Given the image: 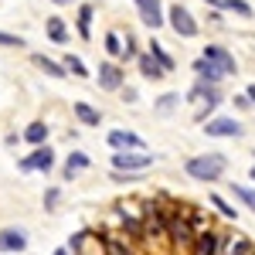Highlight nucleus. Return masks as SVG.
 Instances as JSON below:
<instances>
[{
  "label": "nucleus",
  "instance_id": "obj_1",
  "mask_svg": "<svg viewBox=\"0 0 255 255\" xmlns=\"http://www.w3.org/2000/svg\"><path fill=\"white\" fill-rule=\"evenodd\" d=\"M225 167H228V157H221V153H201V157H191L184 163L187 177H191V180H204V184L221 180Z\"/></svg>",
  "mask_w": 255,
  "mask_h": 255
},
{
  "label": "nucleus",
  "instance_id": "obj_2",
  "mask_svg": "<svg viewBox=\"0 0 255 255\" xmlns=\"http://www.w3.org/2000/svg\"><path fill=\"white\" fill-rule=\"evenodd\" d=\"M167 242H170L174 255L191 252V245H194V228H191V221L180 211H174V215L167 218Z\"/></svg>",
  "mask_w": 255,
  "mask_h": 255
},
{
  "label": "nucleus",
  "instance_id": "obj_3",
  "mask_svg": "<svg viewBox=\"0 0 255 255\" xmlns=\"http://www.w3.org/2000/svg\"><path fill=\"white\" fill-rule=\"evenodd\" d=\"M167 24L174 27L177 38H194V34H197V20H194V14H191L187 7H180V3H174V7L167 10Z\"/></svg>",
  "mask_w": 255,
  "mask_h": 255
},
{
  "label": "nucleus",
  "instance_id": "obj_4",
  "mask_svg": "<svg viewBox=\"0 0 255 255\" xmlns=\"http://www.w3.org/2000/svg\"><path fill=\"white\" fill-rule=\"evenodd\" d=\"M143 238H167V218L160 215L157 201L143 204Z\"/></svg>",
  "mask_w": 255,
  "mask_h": 255
},
{
  "label": "nucleus",
  "instance_id": "obj_5",
  "mask_svg": "<svg viewBox=\"0 0 255 255\" xmlns=\"http://www.w3.org/2000/svg\"><path fill=\"white\" fill-rule=\"evenodd\" d=\"M153 167V153L143 150H116L113 153V170H146Z\"/></svg>",
  "mask_w": 255,
  "mask_h": 255
},
{
  "label": "nucleus",
  "instance_id": "obj_6",
  "mask_svg": "<svg viewBox=\"0 0 255 255\" xmlns=\"http://www.w3.org/2000/svg\"><path fill=\"white\" fill-rule=\"evenodd\" d=\"M51 167H55V150H51L48 143H38V146H34V153H27V157L20 160V170H27V174H31V170L48 174Z\"/></svg>",
  "mask_w": 255,
  "mask_h": 255
},
{
  "label": "nucleus",
  "instance_id": "obj_7",
  "mask_svg": "<svg viewBox=\"0 0 255 255\" xmlns=\"http://www.w3.org/2000/svg\"><path fill=\"white\" fill-rule=\"evenodd\" d=\"M204 133H208V136H218V139H238L245 129H242L238 119H232V116H215V119H208Z\"/></svg>",
  "mask_w": 255,
  "mask_h": 255
},
{
  "label": "nucleus",
  "instance_id": "obj_8",
  "mask_svg": "<svg viewBox=\"0 0 255 255\" xmlns=\"http://www.w3.org/2000/svg\"><path fill=\"white\" fill-rule=\"evenodd\" d=\"M126 85V72H123V65L119 61H102L99 65V89H106V92H116Z\"/></svg>",
  "mask_w": 255,
  "mask_h": 255
},
{
  "label": "nucleus",
  "instance_id": "obj_9",
  "mask_svg": "<svg viewBox=\"0 0 255 255\" xmlns=\"http://www.w3.org/2000/svg\"><path fill=\"white\" fill-rule=\"evenodd\" d=\"M27 249V232L24 228H0V255H17Z\"/></svg>",
  "mask_w": 255,
  "mask_h": 255
},
{
  "label": "nucleus",
  "instance_id": "obj_10",
  "mask_svg": "<svg viewBox=\"0 0 255 255\" xmlns=\"http://www.w3.org/2000/svg\"><path fill=\"white\" fill-rule=\"evenodd\" d=\"M204 58H208V61H215V65L221 68V72H225V75H232V72H238L235 55H232L228 48H221V44H204Z\"/></svg>",
  "mask_w": 255,
  "mask_h": 255
},
{
  "label": "nucleus",
  "instance_id": "obj_11",
  "mask_svg": "<svg viewBox=\"0 0 255 255\" xmlns=\"http://www.w3.org/2000/svg\"><path fill=\"white\" fill-rule=\"evenodd\" d=\"M218 255H255V245L249 242V238H235L232 242V235H218Z\"/></svg>",
  "mask_w": 255,
  "mask_h": 255
},
{
  "label": "nucleus",
  "instance_id": "obj_12",
  "mask_svg": "<svg viewBox=\"0 0 255 255\" xmlns=\"http://www.w3.org/2000/svg\"><path fill=\"white\" fill-rule=\"evenodd\" d=\"M136 10H139V20L146 24V27H153L157 31L160 24H163V7H160V0H136Z\"/></svg>",
  "mask_w": 255,
  "mask_h": 255
},
{
  "label": "nucleus",
  "instance_id": "obj_13",
  "mask_svg": "<svg viewBox=\"0 0 255 255\" xmlns=\"http://www.w3.org/2000/svg\"><path fill=\"white\" fill-rule=\"evenodd\" d=\"M106 139H109L113 150H143V139L136 133H129V129H113Z\"/></svg>",
  "mask_w": 255,
  "mask_h": 255
},
{
  "label": "nucleus",
  "instance_id": "obj_14",
  "mask_svg": "<svg viewBox=\"0 0 255 255\" xmlns=\"http://www.w3.org/2000/svg\"><path fill=\"white\" fill-rule=\"evenodd\" d=\"M218 235L221 232H197L194 235V245H191V255H218Z\"/></svg>",
  "mask_w": 255,
  "mask_h": 255
},
{
  "label": "nucleus",
  "instance_id": "obj_15",
  "mask_svg": "<svg viewBox=\"0 0 255 255\" xmlns=\"http://www.w3.org/2000/svg\"><path fill=\"white\" fill-rule=\"evenodd\" d=\"M194 72H197V79H201V82H211V85H218V82L225 79V72L218 68L215 61H208L204 55H201V58L194 61Z\"/></svg>",
  "mask_w": 255,
  "mask_h": 255
},
{
  "label": "nucleus",
  "instance_id": "obj_16",
  "mask_svg": "<svg viewBox=\"0 0 255 255\" xmlns=\"http://www.w3.org/2000/svg\"><path fill=\"white\" fill-rule=\"evenodd\" d=\"M136 65H139V75H143V79H150V82H157V79H163V75H167L150 51H146V55H136Z\"/></svg>",
  "mask_w": 255,
  "mask_h": 255
},
{
  "label": "nucleus",
  "instance_id": "obj_17",
  "mask_svg": "<svg viewBox=\"0 0 255 255\" xmlns=\"http://www.w3.org/2000/svg\"><path fill=\"white\" fill-rule=\"evenodd\" d=\"M31 61L38 65L44 75H51V79H65V75H68V72H65V65H61V61H55V58H48V55H34Z\"/></svg>",
  "mask_w": 255,
  "mask_h": 255
},
{
  "label": "nucleus",
  "instance_id": "obj_18",
  "mask_svg": "<svg viewBox=\"0 0 255 255\" xmlns=\"http://www.w3.org/2000/svg\"><path fill=\"white\" fill-rule=\"evenodd\" d=\"M89 167V153H68V160H65V180H75V174H82Z\"/></svg>",
  "mask_w": 255,
  "mask_h": 255
},
{
  "label": "nucleus",
  "instance_id": "obj_19",
  "mask_svg": "<svg viewBox=\"0 0 255 255\" xmlns=\"http://www.w3.org/2000/svg\"><path fill=\"white\" fill-rule=\"evenodd\" d=\"M75 116H79L82 126H99L102 123V113L96 106H89V102H75Z\"/></svg>",
  "mask_w": 255,
  "mask_h": 255
},
{
  "label": "nucleus",
  "instance_id": "obj_20",
  "mask_svg": "<svg viewBox=\"0 0 255 255\" xmlns=\"http://www.w3.org/2000/svg\"><path fill=\"white\" fill-rule=\"evenodd\" d=\"M92 17H96V7H92V3H82L79 7V34L85 41L92 38Z\"/></svg>",
  "mask_w": 255,
  "mask_h": 255
},
{
  "label": "nucleus",
  "instance_id": "obj_21",
  "mask_svg": "<svg viewBox=\"0 0 255 255\" xmlns=\"http://www.w3.org/2000/svg\"><path fill=\"white\" fill-rule=\"evenodd\" d=\"M48 38L55 41V44H65L68 41V27H65L61 17H48Z\"/></svg>",
  "mask_w": 255,
  "mask_h": 255
},
{
  "label": "nucleus",
  "instance_id": "obj_22",
  "mask_svg": "<svg viewBox=\"0 0 255 255\" xmlns=\"http://www.w3.org/2000/svg\"><path fill=\"white\" fill-rule=\"evenodd\" d=\"M24 139H27V143H34V146H38V143H48V126H44V123H31V126H27V129H24Z\"/></svg>",
  "mask_w": 255,
  "mask_h": 255
},
{
  "label": "nucleus",
  "instance_id": "obj_23",
  "mask_svg": "<svg viewBox=\"0 0 255 255\" xmlns=\"http://www.w3.org/2000/svg\"><path fill=\"white\" fill-rule=\"evenodd\" d=\"M61 65H65V72H68V75H75V79H89V68H85V61H82L79 55H68Z\"/></svg>",
  "mask_w": 255,
  "mask_h": 255
},
{
  "label": "nucleus",
  "instance_id": "obj_24",
  "mask_svg": "<svg viewBox=\"0 0 255 255\" xmlns=\"http://www.w3.org/2000/svg\"><path fill=\"white\" fill-rule=\"evenodd\" d=\"M150 55L157 58V65L163 68V72H174V58L163 51V44H160V41H150Z\"/></svg>",
  "mask_w": 255,
  "mask_h": 255
},
{
  "label": "nucleus",
  "instance_id": "obj_25",
  "mask_svg": "<svg viewBox=\"0 0 255 255\" xmlns=\"http://www.w3.org/2000/svg\"><path fill=\"white\" fill-rule=\"evenodd\" d=\"M102 245H106V255H133V249H129L123 238H116V235H109Z\"/></svg>",
  "mask_w": 255,
  "mask_h": 255
},
{
  "label": "nucleus",
  "instance_id": "obj_26",
  "mask_svg": "<svg viewBox=\"0 0 255 255\" xmlns=\"http://www.w3.org/2000/svg\"><path fill=\"white\" fill-rule=\"evenodd\" d=\"M106 51H109V58H123V38H119V31L106 34Z\"/></svg>",
  "mask_w": 255,
  "mask_h": 255
},
{
  "label": "nucleus",
  "instance_id": "obj_27",
  "mask_svg": "<svg viewBox=\"0 0 255 255\" xmlns=\"http://www.w3.org/2000/svg\"><path fill=\"white\" fill-rule=\"evenodd\" d=\"M221 10H232V14H238V17H252V7H249L245 0H225Z\"/></svg>",
  "mask_w": 255,
  "mask_h": 255
},
{
  "label": "nucleus",
  "instance_id": "obj_28",
  "mask_svg": "<svg viewBox=\"0 0 255 255\" xmlns=\"http://www.w3.org/2000/svg\"><path fill=\"white\" fill-rule=\"evenodd\" d=\"M58 204H61V191L58 187H48L44 191V211H55Z\"/></svg>",
  "mask_w": 255,
  "mask_h": 255
},
{
  "label": "nucleus",
  "instance_id": "obj_29",
  "mask_svg": "<svg viewBox=\"0 0 255 255\" xmlns=\"http://www.w3.org/2000/svg\"><path fill=\"white\" fill-rule=\"evenodd\" d=\"M211 204H215V208H218L225 218H235V215H238L235 208H228V201H225V197H218V194H211Z\"/></svg>",
  "mask_w": 255,
  "mask_h": 255
},
{
  "label": "nucleus",
  "instance_id": "obj_30",
  "mask_svg": "<svg viewBox=\"0 0 255 255\" xmlns=\"http://www.w3.org/2000/svg\"><path fill=\"white\" fill-rule=\"evenodd\" d=\"M177 102H180V96H177V92H167V96H163V99L157 102V109H160V113H170Z\"/></svg>",
  "mask_w": 255,
  "mask_h": 255
},
{
  "label": "nucleus",
  "instance_id": "obj_31",
  "mask_svg": "<svg viewBox=\"0 0 255 255\" xmlns=\"http://www.w3.org/2000/svg\"><path fill=\"white\" fill-rule=\"evenodd\" d=\"M24 38L20 34H7V31H0V48H20Z\"/></svg>",
  "mask_w": 255,
  "mask_h": 255
},
{
  "label": "nucleus",
  "instance_id": "obj_32",
  "mask_svg": "<svg viewBox=\"0 0 255 255\" xmlns=\"http://www.w3.org/2000/svg\"><path fill=\"white\" fill-rule=\"evenodd\" d=\"M235 197H242L245 204H252V208H255V191H249V187H235Z\"/></svg>",
  "mask_w": 255,
  "mask_h": 255
},
{
  "label": "nucleus",
  "instance_id": "obj_33",
  "mask_svg": "<svg viewBox=\"0 0 255 255\" xmlns=\"http://www.w3.org/2000/svg\"><path fill=\"white\" fill-rule=\"evenodd\" d=\"M136 89H129V85H123V102H129V106H133V102H136Z\"/></svg>",
  "mask_w": 255,
  "mask_h": 255
},
{
  "label": "nucleus",
  "instance_id": "obj_34",
  "mask_svg": "<svg viewBox=\"0 0 255 255\" xmlns=\"http://www.w3.org/2000/svg\"><path fill=\"white\" fill-rule=\"evenodd\" d=\"M204 3H208V7H215V10H221V3H225V0H204Z\"/></svg>",
  "mask_w": 255,
  "mask_h": 255
},
{
  "label": "nucleus",
  "instance_id": "obj_35",
  "mask_svg": "<svg viewBox=\"0 0 255 255\" xmlns=\"http://www.w3.org/2000/svg\"><path fill=\"white\" fill-rule=\"evenodd\" d=\"M245 96H249V102H255V85H249V89H245Z\"/></svg>",
  "mask_w": 255,
  "mask_h": 255
},
{
  "label": "nucleus",
  "instance_id": "obj_36",
  "mask_svg": "<svg viewBox=\"0 0 255 255\" xmlns=\"http://www.w3.org/2000/svg\"><path fill=\"white\" fill-rule=\"evenodd\" d=\"M51 3H58V7H68V3H72V0H51Z\"/></svg>",
  "mask_w": 255,
  "mask_h": 255
},
{
  "label": "nucleus",
  "instance_id": "obj_37",
  "mask_svg": "<svg viewBox=\"0 0 255 255\" xmlns=\"http://www.w3.org/2000/svg\"><path fill=\"white\" fill-rule=\"evenodd\" d=\"M55 255H68V249H58V252H55Z\"/></svg>",
  "mask_w": 255,
  "mask_h": 255
},
{
  "label": "nucleus",
  "instance_id": "obj_38",
  "mask_svg": "<svg viewBox=\"0 0 255 255\" xmlns=\"http://www.w3.org/2000/svg\"><path fill=\"white\" fill-rule=\"evenodd\" d=\"M252 180H255V167H252Z\"/></svg>",
  "mask_w": 255,
  "mask_h": 255
},
{
  "label": "nucleus",
  "instance_id": "obj_39",
  "mask_svg": "<svg viewBox=\"0 0 255 255\" xmlns=\"http://www.w3.org/2000/svg\"><path fill=\"white\" fill-rule=\"evenodd\" d=\"M252 157H255V150H252Z\"/></svg>",
  "mask_w": 255,
  "mask_h": 255
}]
</instances>
